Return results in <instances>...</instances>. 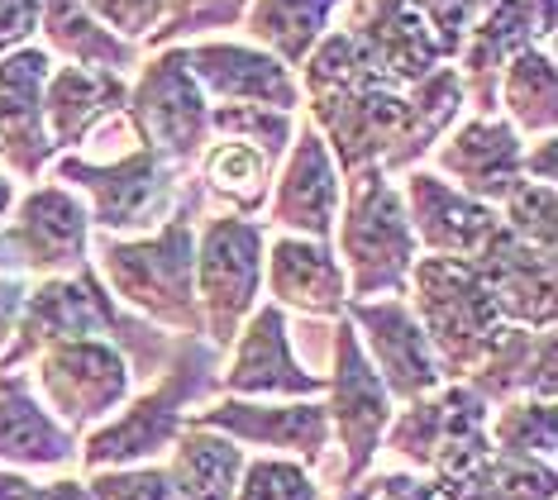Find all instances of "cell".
Returning a JSON list of instances; mask_svg holds the SVG:
<instances>
[{
	"label": "cell",
	"instance_id": "obj_3",
	"mask_svg": "<svg viewBox=\"0 0 558 500\" xmlns=\"http://www.w3.org/2000/svg\"><path fill=\"white\" fill-rule=\"evenodd\" d=\"M339 267H344L349 301H391L405 296L421 243L411 234L401 191L383 167H363L344 176V215H339Z\"/></svg>",
	"mask_w": 558,
	"mask_h": 500
},
{
	"label": "cell",
	"instance_id": "obj_35",
	"mask_svg": "<svg viewBox=\"0 0 558 500\" xmlns=\"http://www.w3.org/2000/svg\"><path fill=\"white\" fill-rule=\"evenodd\" d=\"M248 0H162V20L148 34V48H172V38L201 34V29H230L244 20Z\"/></svg>",
	"mask_w": 558,
	"mask_h": 500
},
{
	"label": "cell",
	"instance_id": "obj_45",
	"mask_svg": "<svg viewBox=\"0 0 558 500\" xmlns=\"http://www.w3.org/2000/svg\"><path fill=\"white\" fill-rule=\"evenodd\" d=\"M15 200H20V196H15V182H10V176L0 172V224L10 220V210H15Z\"/></svg>",
	"mask_w": 558,
	"mask_h": 500
},
{
	"label": "cell",
	"instance_id": "obj_14",
	"mask_svg": "<svg viewBox=\"0 0 558 500\" xmlns=\"http://www.w3.org/2000/svg\"><path fill=\"white\" fill-rule=\"evenodd\" d=\"M339 196H344V176H339L335 158H329L325 138L315 134V124L306 120L301 134L291 138L287 148V162L277 172V182L263 200V229H287L296 239H315V243H329L335 234V220H339Z\"/></svg>",
	"mask_w": 558,
	"mask_h": 500
},
{
	"label": "cell",
	"instance_id": "obj_33",
	"mask_svg": "<svg viewBox=\"0 0 558 500\" xmlns=\"http://www.w3.org/2000/svg\"><path fill=\"white\" fill-rule=\"evenodd\" d=\"M554 220H558L554 186L520 182L511 196L501 200V224H506V234L520 239L525 248H535V253H549V258H554Z\"/></svg>",
	"mask_w": 558,
	"mask_h": 500
},
{
	"label": "cell",
	"instance_id": "obj_44",
	"mask_svg": "<svg viewBox=\"0 0 558 500\" xmlns=\"http://www.w3.org/2000/svg\"><path fill=\"white\" fill-rule=\"evenodd\" d=\"M373 491H377V477H373V472H367L363 481H353V486H344V491H339V496H325V500H373Z\"/></svg>",
	"mask_w": 558,
	"mask_h": 500
},
{
	"label": "cell",
	"instance_id": "obj_38",
	"mask_svg": "<svg viewBox=\"0 0 558 500\" xmlns=\"http://www.w3.org/2000/svg\"><path fill=\"white\" fill-rule=\"evenodd\" d=\"M44 15V0H0V58L15 53L34 38Z\"/></svg>",
	"mask_w": 558,
	"mask_h": 500
},
{
	"label": "cell",
	"instance_id": "obj_28",
	"mask_svg": "<svg viewBox=\"0 0 558 500\" xmlns=\"http://www.w3.org/2000/svg\"><path fill=\"white\" fill-rule=\"evenodd\" d=\"M272 167L277 162L263 148L244 144V138H220L201 153V182L230 205V215L253 220V215H263V200L272 191Z\"/></svg>",
	"mask_w": 558,
	"mask_h": 500
},
{
	"label": "cell",
	"instance_id": "obj_32",
	"mask_svg": "<svg viewBox=\"0 0 558 500\" xmlns=\"http://www.w3.org/2000/svg\"><path fill=\"white\" fill-rule=\"evenodd\" d=\"M210 130L244 138V144L263 148L277 162L296 138V114L287 110H268V106H210Z\"/></svg>",
	"mask_w": 558,
	"mask_h": 500
},
{
	"label": "cell",
	"instance_id": "obj_7",
	"mask_svg": "<svg viewBox=\"0 0 558 500\" xmlns=\"http://www.w3.org/2000/svg\"><path fill=\"white\" fill-rule=\"evenodd\" d=\"M329 377H325V415H329V439L339 443V463H335V486L363 481L377 463V448L387 439V425L397 415L391 395L383 387V377L367 363L359 333L344 315L329 329Z\"/></svg>",
	"mask_w": 558,
	"mask_h": 500
},
{
	"label": "cell",
	"instance_id": "obj_36",
	"mask_svg": "<svg viewBox=\"0 0 558 500\" xmlns=\"http://www.w3.org/2000/svg\"><path fill=\"white\" fill-rule=\"evenodd\" d=\"M86 500H172V481L162 463L144 467H100L86 472Z\"/></svg>",
	"mask_w": 558,
	"mask_h": 500
},
{
	"label": "cell",
	"instance_id": "obj_19",
	"mask_svg": "<svg viewBox=\"0 0 558 500\" xmlns=\"http://www.w3.org/2000/svg\"><path fill=\"white\" fill-rule=\"evenodd\" d=\"M520 158H525V144H520L515 124L511 120H468L453 138H444L435 148V162L453 176V191H463L468 200H482V205H501L511 191L525 182L520 172Z\"/></svg>",
	"mask_w": 558,
	"mask_h": 500
},
{
	"label": "cell",
	"instance_id": "obj_2",
	"mask_svg": "<svg viewBox=\"0 0 558 500\" xmlns=\"http://www.w3.org/2000/svg\"><path fill=\"white\" fill-rule=\"evenodd\" d=\"M220 367L225 353L210 349L206 339H177L172 363L158 371L154 387L130 395L116 419L82 434L77 463L86 472L158 463V453H168L177 434L186 429V405H201L220 391Z\"/></svg>",
	"mask_w": 558,
	"mask_h": 500
},
{
	"label": "cell",
	"instance_id": "obj_20",
	"mask_svg": "<svg viewBox=\"0 0 558 500\" xmlns=\"http://www.w3.org/2000/svg\"><path fill=\"white\" fill-rule=\"evenodd\" d=\"M186 68L206 96H220L225 106H268L296 114L301 86L282 62L248 44H182Z\"/></svg>",
	"mask_w": 558,
	"mask_h": 500
},
{
	"label": "cell",
	"instance_id": "obj_43",
	"mask_svg": "<svg viewBox=\"0 0 558 500\" xmlns=\"http://www.w3.org/2000/svg\"><path fill=\"white\" fill-rule=\"evenodd\" d=\"M29 491H34V481L24 472L0 467V500H29Z\"/></svg>",
	"mask_w": 558,
	"mask_h": 500
},
{
	"label": "cell",
	"instance_id": "obj_22",
	"mask_svg": "<svg viewBox=\"0 0 558 500\" xmlns=\"http://www.w3.org/2000/svg\"><path fill=\"white\" fill-rule=\"evenodd\" d=\"M77 434L62 429L34 381L24 371H0V467L34 472V467H72L77 463Z\"/></svg>",
	"mask_w": 558,
	"mask_h": 500
},
{
	"label": "cell",
	"instance_id": "obj_6",
	"mask_svg": "<svg viewBox=\"0 0 558 500\" xmlns=\"http://www.w3.org/2000/svg\"><path fill=\"white\" fill-rule=\"evenodd\" d=\"M263 253L268 229L239 215H210L196 234V305H201V339L210 349H230L244 319L258 310L263 291Z\"/></svg>",
	"mask_w": 558,
	"mask_h": 500
},
{
	"label": "cell",
	"instance_id": "obj_24",
	"mask_svg": "<svg viewBox=\"0 0 558 500\" xmlns=\"http://www.w3.org/2000/svg\"><path fill=\"white\" fill-rule=\"evenodd\" d=\"M124 100H130V82L116 72L53 68L44 82V130L53 153L86 144V134L100 130L110 114H120Z\"/></svg>",
	"mask_w": 558,
	"mask_h": 500
},
{
	"label": "cell",
	"instance_id": "obj_30",
	"mask_svg": "<svg viewBox=\"0 0 558 500\" xmlns=\"http://www.w3.org/2000/svg\"><path fill=\"white\" fill-rule=\"evenodd\" d=\"M497 100L511 110L515 130L549 134L558 120V82H554V58L544 48H525L501 68L497 76Z\"/></svg>",
	"mask_w": 558,
	"mask_h": 500
},
{
	"label": "cell",
	"instance_id": "obj_8",
	"mask_svg": "<svg viewBox=\"0 0 558 500\" xmlns=\"http://www.w3.org/2000/svg\"><path fill=\"white\" fill-rule=\"evenodd\" d=\"M58 182L68 191H82L92 229L106 239H144L168 224V215L182 205V182L172 167H162L148 148H134L116 162H86V158H58Z\"/></svg>",
	"mask_w": 558,
	"mask_h": 500
},
{
	"label": "cell",
	"instance_id": "obj_9",
	"mask_svg": "<svg viewBox=\"0 0 558 500\" xmlns=\"http://www.w3.org/2000/svg\"><path fill=\"white\" fill-rule=\"evenodd\" d=\"M124 114L144 138V148L172 172L192 167L210 144V100L186 68V48H162L154 62H144V76L130 86Z\"/></svg>",
	"mask_w": 558,
	"mask_h": 500
},
{
	"label": "cell",
	"instance_id": "obj_13",
	"mask_svg": "<svg viewBox=\"0 0 558 500\" xmlns=\"http://www.w3.org/2000/svg\"><path fill=\"white\" fill-rule=\"evenodd\" d=\"M186 425L215 429L234 443L272 448L282 458H296L306 472H315L329 458V415L325 401H239V395H220L206 410H192Z\"/></svg>",
	"mask_w": 558,
	"mask_h": 500
},
{
	"label": "cell",
	"instance_id": "obj_39",
	"mask_svg": "<svg viewBox=\"0 0 558 500\" xmlns=\"http://www.w3.org/2000/svg\"><path fill=\"white\" fill-rule=\"evenodd\" d=\"M373 477H377L373 500H444L439 486L421 477V472H373Z\"/></svg>",
	"mask_w": 558,
	"mask_h": 500
},
{
	"label": "cell",
	"instance_id": "obj_17",
	"mask_svg": "<svg viewBox=\"0 0 558 500\" xmlns=\"http://www.w3.org/2000/svg\"><path fill=\"white\" fill-rule=\"evenodd\" d=\"M48 72H53V53L34 44L0 58V162L24 182H34L53 162V144L44 130Z\"/></svg>",
	"mask_w": 558,
	"mask_h": 500
},
{
	"label": "cell",
	"instance_id": "obj_16",
	"mask_svg": "<svg viewBox=\"0 0 558 500\" xmlns=\"http://www.w3.org/2000/svg\"><path fill=\"white\" fill-rule=\"evenodd\" d=\"M401 200H405V215H411V234L429 258L473 263L477 253L501 234L497 205L468 200L463 191H453L444 176L425 172V167H411V172H405Z\"/></svg>",
	"mask_w": 558,
	"mask_h": 500
},
{
	"label": "cell",
	"instance_id": "obj_26",
	"mask_svg": "<svg viewBox=\"0 0 558 500\" xmlns=\"http://www.w3.org/2000/svg\"><path fill=\"white\" fill-rule=\"evenodd\" d=\"M39 24L48 38V53L72 58V68L116 72V76H130L134 68H144V48L116 38L100 20L86 15L77 0H44Z\"/></svg>",
	"mask_w": 558,
	"mask_h": 500
},
{
	"label": "cell",
	"instance_id": "obj_18",
	"mask_svg": "<svg viewBox=\"0 0 558 500\" xmlns=\"http://www.w3.org/2000/svg\"><path fill=\"white\" fill-rule=\"evenodd\" d=\"M468 272L482 281V291L492 296L497 315L506 325H520V329H554V258L549 253H535L525 248L520 239L501 234L468 263Z\"/></svg>",
	"mask_w": 558,
	"mask_h": 500
},
{
	"label": "cell",
	"instance_id": "obj_37",
	"mask_svg": "<svg viewBox=\"0 0 558 500\" xmlns=\"http://www.w3.org/2000/svg\"><path fill=\"white\" fill-rule=\"evenodd\" d=\"M92 20H100L116 38L134 44V38H148L162 20V0H77Z\"/></svg>",
	"mask_w": 558,
	"mask_h": 500
},
{
	"label": "cell",
	"instance_id": "obj_5",
	"mask_svg": "<svg viewBox=\"0 0 558 500\" xmlns=\"http://www.w3.org/2000/svg\"><path fill=\"white\" fill-rule=\"evenodd\" d=\"M492 405L482 401L463 381H444L421 401L401 405L387 425L383 448L401 458L405 467H415L429 481H449L473 472L482 458H492L487 439Z\"/></svg>",
	"mask_w": 558,
	"mask_h": 500
},
{
	"label": "cell",
	"instance_id": "obj_23",
	"mask_svg": "<svg viewBox=\"0 0 558 500\" xmlns=\"http://www.w3.org/2000/svg\"><path fill=\"white\" fill-rule=\"evenodd\" d=\"M463 387H473L487 405H506L520 395L554 401V329L501 325L482 363L463 377Z\"/></svg>",
	"mask_w": 558,
	"mask_h": 500
},
{
	"label": "cell",
	"instance_id": "obj_4",
	"mask_svg": "<svg viewBox=\"0 0 558 500\" xmlns=\"http://www.w3.org/2000/svg\"><path fill=\"white\" fill-rule=\"evenodd\" d=\"M405 305H411V315L425 333L429 353H435L444 381H463L506 325L497 315V305H492V296L482 291V281L468 272V263L429 258V253L415 258V267H411Z\"/></svg>",
	"mask_w": 558,
	"mask_h": 500
},
{
	"label": "cell",
	"instance_id": "obj_29",
	"mask_svg": "<svg viewBox=\"0 0 558 500\" xmlns=\"http://www.w3.org/2000/svg\"><path fill=\"white\" fill-rule=\"evenodd\" d=\"M444 500H554V463H530V458H482L473 472L449 481H435Z\"/></svg>",
	"mask_w": 558,
	"mask_h": 500
},
{
	"label": "cell",
	"instance_id": "obj_42",
	"mask_svg": "<svg viewBox=\"0 0 558 500\" xmlns=\"http://www.w3.org/2000/svg\"><path fill=\"white\" fill-rule=\"evenodd\" d=\"M29 500H86V481L82 477H58L48 486H34Z\"/></svg>",
	"mask_w": 558,
	"mask_h": 500
},
{
	"label": "cell",
	"instance_id": "obj_41",
	"mask_svg": "<svg viewBox=\"0 0 558 500\" xmlns=\"http://www.w3.org/2000/svg\"><path fill=\"white\" fill-rule=\"evenodd\" d=\"M554 134H544L535 148H525V158H520V172H525V182H539V186H554Z\"/></svg>",
	"mask_w": 558,
	"mask_h": 500
},
{
	"label": "cell",
	"instance_id": "obj_25",
	"mask_svg": "<svg viewBox=\"0 0 558 500\" xmlns=\"http://www.w3.org/2000/svg\"><path fill=\"white\" fill-rule=\"evenodd\" d=\"M168 481L172 500H234L239 472H244V448L215 429L186 425L168 448Z\"/></svg>",
	"mask_w": 558,
	"mask_h": 500
},
{
	"label": "cell",
	"instance_id": "obj_21",
	"mask_svg": "<svg viewBox=\"0 0 558 500\" xmlns=\"http://www.w3.org/2000/svg\"><path fill=\"white\" fill-rule=\"evenodd\" d=\"M268 296L277 310H296L306 319H339L349 305V286H344V267H339L335 248L315 239H296V234H277L268 239Z\"/></svg>",
	"mask_w": 558,
	"mask_h": 500
},
{
	"label": "cell",
	"instance_id": "obj_1",
	"mask_svg": "<svg viewBox=\"0 0 558 500\" xmlns=\"http://www.w3.org/2000/svg\"><path fill=\"white\" fill-rule=\"evenodd\" d=\"M206 215V186L192 182L168 224L144 239H96V277L124 310L177 339H201L196 305V220Z\"/></svg>",
	"mask_w": 558,
	"mask_h": 500
},
{
	"label": "cell",
	"instance_id": "obj_10",
	"mask_svg": "<svg viewBox=\"0 0 558 500\" xmlns=\"http://www.w3.org/2000/svg\"><path fill=\"white\" fill-rule=\"evenodd\" d=\"M34 381L44 391V410L62 429L92 434L106 425L110 410L130 401V363L120 357L116 343L106 339H62L34 357Z\"/></svg>",
	"mask_w": 558,
	"mask_h": 500
},
{
	"label": "cell",
	"instance_id": "obj_15",
	"mask_svg": "<svg viewBox=\"0 0 558 500\" xmlns=\"http://www.w3.org/2000/svg\"><path fill=\"white\" fill-rule=\"evenodd\" d=\"M344 319L353 325V333H359L373 371L383 377L391 405H411V401H421V395H429L435 387H444L439 363H435V353H429V343H425L421 325H415L405 296L349 301Z\"/></svg>",
	"mask_w": 558,
	"mask_h": 500
},
{
	"label": "cell",
	"instance_id": "obj_27",
	"mask_svg": "<svg viewBox=\"0 0 558 500\" xmlns=\"http://www.w3.org/2000/svg\"><path fill=\"white\" fill-rule=\"evenodd\" d=\"M344 0H248L244 24L248 34L263 44V53L277 58L282 68H301L311 58V48L325 38L329 15Z\"/></svg>",
	"mask_w": 558,
	"mask_h": 500
},
{
	"label": "cell",
	"instance_id": "obj_40",
	"mask_svg": "<svg viewBox=\"0 0 558 500\" xmlns=\"http://www.w3.org/2000/svg\"><path fill=\"white\" fill-rule=\"evenodd\" d=\"M24 296H29V277H20V272H0V353H5L10 333H15V319H20Z\"/></svg>",
	"mask_w": 558,
	"mask_h": 500
},
{
	"label": "cell",
	"instance_id": "obj_34",
	"mask_svg": "<svg viewBox=\"0 0 558 500\" xmlns=\"http://www.w3.org/2000/svg\"><path fill=\"white\" fill-rule=\"evenodd\" d=\"M234 500H325V491L296 458H248Z\"/></svg>",
	"mask_w": 558,
	"mask_h": 500
},
{
	"label": "cell",
	"instance_id": "obj_12",
	"mask_svg": "<svg viewBox=\"0 0 558 500\" xmlns=\"http://www.w3.org/2000/svg\"><path fill=\"white\" fill-rule=\"evenodd\" d=\"M234 357L220 367V391L239 395V401H272V395H287V401H320L325 395V377L311 371L291 353V325L287 310L277 305H258L244 329L234 333Z\"/></svg>",
	"mask_w": 558,
	"mask_h": 500
},
{
	"label": "cell",
	"instance_id": "obj_11",
	"mask_svg": "<svg viewBox=\"0 0 558 500\" xmlns=\"http://www.w3.org/2000/svg\"><path fill=\"white\" fill-rule=\"evenodd\" d=\"M24 277H72L92 263V215L68 186H39L15 200L10 224H0Z\"/></svg>",
	"mask_w": 558,
	"mask_h": 500
},
{
	"label": "cell",
	"instance_id": "obj_31",
	"mask_svg": "<svg viewBox=\"0 0 558 500\" xmlns=\"http://www.w3.org/2000/svg\"><path fill=\"white\" fill-rule=\"evenodd\" d=\"M487 439H492V453H501V458L554 463V448H558V415H554V401L520 395V401L497 405V415L487 419Z\"/></svg>",
	"mask_w": 558,
	"mask_h": 500
}]
</instances>
